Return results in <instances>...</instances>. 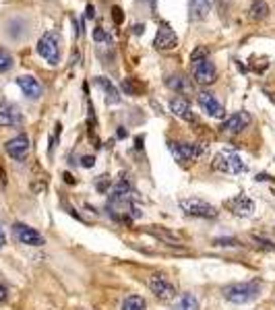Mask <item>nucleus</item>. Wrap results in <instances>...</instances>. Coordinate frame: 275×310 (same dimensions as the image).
I'll return each mask as SVG.
<instances>
[{
  "label": "nucleus",
  "instance_id": "f257e3e1",
  "mask_svg": "<svg viewBox=\"0 0 275 310\" xmlns=\"http://www.w3.org/2000/svg\"><path fill=\"white\" fill-rule=\"evenodd\" d=\"M190 62H192V74H194L196 83L209 85V83H213L215 79H218V70H215L213 62L209 60V54H207V50L203 46H199L192 52Z\"/></svg>",
  "mask_w": 275,
  "mask_h": 310
},
{
  "label": "nucleus",
  "instance_id": "f03ea898",
  "mask_svg": "<svg viewBox=\"0 0 275 310\" xmlns=\"http://www.w3.org/2000/svg\"><path fill=\"white\" fill-rule=\"evenodd\" d=\"M261 283L259 281H242V283H230L224 287V298L232 304H248L259 298Z\"/></svg>",
  "mask_w": 275,
  "mask_h": 310
},
{
  "label": "nucleus",
  "instance_id": "7ed1b4c3",
  "mask_svg": "<svg viewBox=\"0 0 275 310\" xmlns=\"http://www.w3.org/2000/svg\"><path fill=\"white\" fill-rule=\"evenodd\" d=\"M37 54L44 58V60L52 66L60 64V40H58V35L48 31L39 37L37 42Z\"/></svg>",
  "mask_w": 275,
  "mask_h": 310
},
{
  "label": "nucleus",
  "instance_id": "20e7f679",
  "mask_svg": "<svg viewBox=\"0 0 275 310\" xmlns=\"http://www.w3.org/2000/svg\"><path fill=\"white\" fill-rule=\"evenodd\" d=\"M213 170H218L222 174H244L246 164L232 151H222L213 158Z\"/></svg>",
  "mask_w": 275,
  "mask_h": 310
},
{
  "label": "nucleus",
  "instance_id": "39448f33",
  "mask_svg": "<svg viewBox=\"0 0 275 310\" xmlns=\"http://www.w3.org/2000/svg\"><path fill=\"white\" fill-rule=\"evenodd\" d=\"M180 209L190 217H201V219H213L218 217V211L213 205H209L207 201L201 199H182L180 201Z\"/></svg>",
  "mask_w": 275,
  "mask_h": 310
},
{
  "label": "nucleus",
  "instance_id": "423d86ee",
  "mask_svg": "<svg viewBox=\"0 0 275 310\" xmlns=\"http://www.w3.org/2000/svg\"><path fill=\"white\" fill-rule=\"evenodd\" d=\"M149 289L153 292V296L162 302H170L176 298V287L174 283L166 277V275H160V273H153L149 277Z\"/></svg>",
  "mask_w": 275,
  "mask_h": 310
},
{
  "label": "nucleus",
  "instance_id": "0eeeda50",
  "mask_svg": "<svg viewBox=\"0 0 275 310\" xmlns=\"http://www.w3.org/2000/svg\"><path fill=\"white\" fill-rule=\"evenodd\" d=\"M13 234H15V238L21 242V244H27V246H42L46 240H44V236L39 234L37 229H33V227H29V225H25V223H15L13 225Z\"/></svg>",
  "mask_w": 275,
  "mask_h": 310
},
{
  "label": "nucleus",
  "instance_id": "6e6552de",
  "mask_svg": "<svg viewBox=\"0 0 275 310\" xmlns=\"http://www.w3.org/2000/svg\"><path fill=\"white\" fill-rule=\"evenodd\" d=\"M170 151L178 162L186 164L190 160H196L203 153V149L194 143H170Z\"/></svg>",
  "mask_w": 275,
  "mask_h": 310
},
{
  "label": "nucleus",
  "instance_id": "1a4fd4ad",
  "mask_svg": "<svg viewBox=\"0 0 275 310\" xmlns=\"http://www.w3.org/2000/svg\"><path fill=\"white\" fill-rule=\"evenodd\" d=\"M250 122H252V116L242 110V112H236V114L228 116L222 124V130L224 132H242Z\"/></svg>",
  "mask_w": 275,
  "mask_h": 310
},
{
  "label": "nucleus",
  "instance_id": "9d476101",
  "mask_svg": "<svg viewBox=\"0 0 275 310\" xmlns=\"http://www.w3.org/2000/svg\"><path fill=\"white\" fill-rule=\"evenodd\" d=\"M5 149H7V153L11 155L13 160L23 162V160L27 158V153H29V139L25 137V134H19V137L11 139V141L5 145Z\"/></svg>",
  "mask_w": 275,
  "mask_h": 310
},
{
  "label": "nucleus",
  "instance_id": "9b49d317",
  "mask_svg": "<svg viewBox=\"0 0 275 310\" xmlns=\"http://www.w3.org/2000/svg\"><path fill=\"white\" fill-rule=\"evenodd\" d=\"M23 122V116L15 104L3 102L0 104V126H19Z\"/></svg>",
  "mask_w": 275,
  "mask_h": 310
},
{
  "label": "nucleus",
  "instance_id": "f8f14e48",
  "mask_svg": "<svg viewBox=\"0 0 275 310\" xmlns=\"http://www.w3.org/2000/svg\"><path fill=\"white\" fill-rule=\"evenodd\" d=\"M153 46L157 50H172V48L178 46V37H176V33L168 25H162L160 29H157V33H155Z\"/></svg>",
  "mask_w": 275,
  "mask_h": 310
},
{
  "label": "nucleus",
  "instance_id": "ddd939ff",
  "mask_svg": "<svg viewBox=\"0 0 275 310\" xmlns=\"http://www.w3.org/2000/svg\"><path fill=\"white\" fill-rule=\"evenodd\" d=\"M196 102H199V106L209 114V116H213V118H224V108H222V104L215 100V95L213 93H207V91H203V93H199V98H196Z\"/></svg>",
  "mask_w": 275,
  "mask_h": 310
},
{
  "label": "nucleus",
  "instance_id": "4468645a",
  "mask_svg": "<svg viewBox=\"0 0 275 310\" xmlns=\"http://www.w3.org/2000/svg\"><path fill=\"white\" fill-rule=\"evenodd\" d=\"M17 85L21 87V91L27 95L29 100H37L39 95H42V91H44V87H42V83H39L35 76H31V74H23V76H19L17 79Z\"/></svg>",
  "mask_w": 275,
  "mask_h": 310
},
{
  "label": "nucleus",
  "instance_id": "2eb2a0df",
  "mask_svg": "<svg viewBox=\"0 0 275 310\" xmlns=\"http://www.w3.org/2000/svg\"><path fill=\"white\" fill-rule=\"evenodd\" d=\"M226 207H228L232 213H236V215H242V217H250L252 211H254V203H252L248 197H244V195H238L236 199L228 201Z\"/></svg>",
  "mask_w": 275,
  "mask_h": 310
},
{
  "label": "nucleus",
  "instance_id": "dca6fc26",
  "mask_svg": "<svg viewBox=\"0 0 275 310\" xmlns=\"http://www.w3.org/2000/svg\"><path fill=\"white\" fill-rule=\"evenodd\" d=\"M7 35L11 37V40H23V37L27 35V23H25V19L21 17H15L11 19V21L7 23Z\"/></svg>",
  "mask_w": 275,
  "mask_h": 310
},
{
  "label": "nucleus",
  "instance_id": "f3484780",
  "mask_svg": "<svg viewBox=\"0 0 275 310\" xmlns=\"http://www.w3.org/2000/svg\"><path fill=\"white\" fill-rule=\"evenodd\" d=\"M95 85L100 89H104L108 104H118V102H120V93H118L116 85L110 79H106V76H95Z\"/></svg>",
  "mask_w": 275,
  "mask_h": 310
},
{
  "label": "nucleus",
  "instance_id": "a211bd4d",
  "mask_svg": "<svg viewBox=\"0 0 275 310\" xmlns=\"http://www.w3.org/2000/svg\"><path fill=\"white\" fill-rule=\"evenodd\" d=\"M172 310H199V300H196L194 294L184 292V294H180L178 298H176Z\"/></svg>",
  "mask_w": 275,
  "mask_h": 310
},
{
  "label": "nucleus",
  "instance_id": "6ab92c4d",
  "mask_svg": "<svg viewBox=\"0 0 275 310\" xmlns=\"http://www.w3.org/2000/svg\"><path fill=\"white\" fill-rule=\"evenodd\" d=\"M170 110H172L176 116L184 118V120H194V114H190V106H188V102L182 100V98H174V100L170 102Z\"/></svg>",
  "mask_w": 275,
  "mask_h": 310
},
{
  "label": "nucleus",
  "instance_id": "aec40b11",
  "mask_svg": "<svg viewBox=\"0 0 275 310\" xmlns=\"http://www.w3.org/2000/svg\"><path fill=\"white\" fill-rule=\"evenodd\" d=\"M166 83H168V87L180 91V93H190L192 91L190 81L186 79V76H182V74H170L168 79H166Z\"/></svg>",
  "mask_w": 275,
  "mask_h": 310
},
{
  "label": "nucleus",
  "instance_id": "412c9836",
  "mask_svg": "<svg viewBox=\"0 0 275 310\" xmlns=\"http://www.w3.org/2000/svg\"><path fill=\"white\" fill-rule=\"evenodd\" d=\"M215 0H190V15L194 19H203L207 11L213 7Z\"/></svg>",
  "mask_w": 275,
  "mask_h": 310
},
{
  "label": "nucleus",
  "instance_id": "4be33fe9",
  "mask_svg": "<svg viewBox=\"0 0 275 310\" xmlns=\"http://www.w3.org/2000/svg\"><path fill=\"white\" fill-rule=\"evenodd\" d=\"M250 19L252 21H263V19L269 15V5L265 3V0H254V3L250 5Z\"/></svg>",
  "mask_w": 275,
  "mask_h": 310
},
{
  "label": "nucleus",
  "instance_id": "5701e85b",
  "mask_svg": "<svg viewBox=\"0 0 275 310\" xmlns=\"http://www.w3.org/2000/svg\"><path fill=\"white\" fill-rule=\"evenodd\" d=\"M122 310H147V302L141 296H128L122 302Z\"/></svg>",
  "mask_w": 275,
  "mask_h": 310
},
{
  "label": "nucleus",
  "instance_id": "b1692460",
  "mask_svg": "<svg viewBox=\"0 0 275 310\" xmlns=\"http://www.w3.org/2000/svg\"><path fill=\"white\" fill-rule=\"evenodd\" d=\"M11 66H13V56L0 48V72H7Z\"/></svg>",
  "mask_w": 275,
  "mask_h": 310
},
{
  "label": "nucleus",
  "instance_id": "393cba45",
  "mask_svg": "<svg viewBox=\"0 0 275 310\" xmlns=\"http://www.w3.org/2000/svg\"><path fill=\"white\" fill-rule=\"evenodd\" d=\"M151 234H155V236H160V238H164V240H168V242H178V238H176L174 234H170L168 229H164V227H155V225H151Z\"/></svg>",
  "mask_w": 275,
  "mask_h": 310
},
{
  "label": "nucleus",
  "instance_id": "a878e982",
  "mask_svg": "<svg viewBox=\"0 0 275 310\" xmlns=\"http://www.w3.org/2000/svg\"><path fill=\"white\" fill-rule=\"evenodd\" d=\"M122 89L128 93V95H136L141 91V87L134 83V79H130V76H126V79H122Z\"/></svg>",
  "mask_w": 275,
  "mask_h": 310
},
{
  "label": "nucleus",
  "instance_id": "bb28decb",
  "mask_svg": "<svg viewBox=\"0 0 275 310\" xmlns=\"http://www.w3.org/2000/svg\"><path fill=\"white\" fill-rule=\"evenodd\" d=\"M95 188H97V192H110V178L108 176H100V180L95 182Z\"/></svg>",
  "mask_w": 275,
  "mask_h": 310
},
{
  "label": "nucleus",
  "instance_id": "cd10ccee",
  "mask_svg": "<svg viewBox=\"0 0 275 310\" xmlns=\"http://www.w3.org/2000/svg\"><path fill=\"white\" fill-rule=\"evenodd\" d=\"M112 19H114V23H116V25H122V21H124V13H122L120 7H112Z\"/></svg>",
  "mask_w": 275,
  "mask_h": 310
},
{
  "label": "nucleus",
  "instance_id": "c85d7f7f",
  "mask_svg": "<svg viewBox=\"0 0 275 310\" xmlns=\"http://www.w3.org/2000/svg\"><path fill=\"white\" fill-rule=\"evenodd\" d=\"M93 40H95V42H104V40H106L108 44H112V37H110V35H106V33H104V29H100V27L93 29Z\"/></svg>",
  "mask_w": 275,
  "mask_h": 310
},
{
  "label": "nucleus",
  "instance_id": "c756f323",
  "mask_svg": "<svg viewBox=\"0 0 275 310\" xmlns=\"http://www.w3.org/2000/svg\"><path fill=\"white\" fill-rule=\"evenodd\" d=\"M215 246H238L240 242L236 240V238H218V240H213Z\"/></svg>",
  "mask_w": 275,
  "mask_h": 310
},
{
  "label": "nucleus",
  "instance_id": "7c9ffc66",
  "mask_svg": "<svg viewBox=\"0 0 275 310\" xmlns=\"http://www.w3.org/2000/svg\"><path fill=\"white\" fill-rule=\"evenodd\" d=\"M252 240H254V242H257L259 246L267 248V250H275V244H273V242H269V240H265V238H259V236H252Z\"/></svg>",
  "mask_w": 275,
  "mask_h": 310
},
{
  "label": "nucleus",
  "instance_id": "2f4dec72",
  "mask_svg": "<svg viewBox=\"0 0 275 310\" xmlns=\"http://www.w3.org/2000/svg\"><path fill=\"white\" fill-rule=\"evenodd\" d=\"M81 166L83 168H93L95 166V158H93V155H83V158H81Z\"/></svg>",
  "mask_w": 275,
  "mask_h": 310
},
{
  "label": "nucleus",
  "instance_id": "473e14b6",
  "mask_svg": "<svg viewBox=\"0 0 275 310\" xmlns=\"http://www.w3.org/2000/svg\"><path fill=\"white\" fill-rule=\"evenodd\" d=\"M85 17H87V19H93V17H95V7H93V5H87V9H85Z\"/></svg>",
  "mask_w": 275,
  "mask_h": 310
},
{
  "label": "nucleus",
  "instance_id": "72a5a7b5",
  "mask_svg": "<svg viewBox=\"0 0 275 310\" xmlns=\"http://www.w3.org/2000/svg\"><path fill=\"white\" fill-rule=\"evenodd\" d=\"M7 244V234H5V227H3V223H0V248H3Z\"/></svg>",
  "mask_w": 275,
  "mask_h": 310
},
{
  "label": "nucleus",
  "instance_id": "f704fd0d",
  "mask_svg": "<svg viewBox=\"0 0 275 310\" xmlns=\"http://www.w3.org/2000/svg\"><path fill=\"white\" fill-rule=\"evenodd\" d=\"M79 60H81V54H79V52L75 50L73 56H71V64H79Z\"/></svg>",
  "mask_w": 275,
  "mask_h": 310
},
{
  "label": "nucleus",
  "instance_id": "c9c22d12",
  "mask_svg": "<svg viewBox=\"0 0 275 310\" xmlns=\"http://www.w3.org/2000/svg\"><path fill=\"white\" fill-rule=\"evenodd\" d=\"M62 176H64V182H66V184H75V178L71 176V174H68V172H64V174H62Z\"/></svg>",
  "mask_w": 275,
  "mask_h": 310
},
{
  "label": "nucleus",
  "instance_id": "e433bc0d",
  "mask_svg": "<svg viewBox=\"0 0 275 310\" xmlns=\"http://www.w3.org/2000/svg\"><path fill=\"white\" fill-rule=\"evenodd\" d=\"M5 298H7V289L5 285H0V302H5Z\"/></svg>",
  "mask_w": 275,
  "mask_h": 310
},
{
  "label": "nucleus",
  "instance_id": "4c0bfd02",
  "mask_svg": "<svg viewBox=\"0 0 275 310\" xmlns=\"http://www.w3.org/2000/svg\"><path fill=\"white\" fill-rule=\"evenodd\" d=\"M126 134H128V132H126L124 128H118V139H124V137H126Z\"/></svg>",
  "mask_w": 275,
  "mask_h": 310
},
{
  "label": "nucleus",
  "instance_id": "58836bf2",
  "mask_svg": "<svg viewBox=\"0 0 275 310\" xmlns=\"http://www.w3.org/2000/svg\"><path fill=\"white\" fill-rule=\"evenodd\" d=\"M145 31V25H134V33L139 35V33H143Z\"/></svg>",
  "mask_w": 275,
  "mask_h": 310
}]
</instances>
